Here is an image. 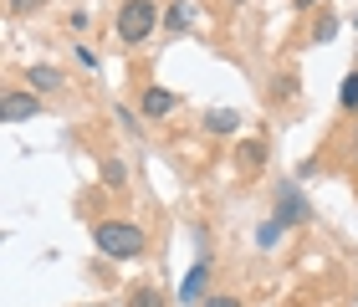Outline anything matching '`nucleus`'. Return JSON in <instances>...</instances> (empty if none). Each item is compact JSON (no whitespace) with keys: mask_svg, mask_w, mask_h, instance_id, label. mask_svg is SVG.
<instances>
[{"mask_svg":"<svg viewBox=\"0 0 358 307\" xmlns=\"http://www.w3.org/2000/svg\"><path fill=\"white\" fill-rule=\"evenodd\" d=\"M282 236H287V225H282V220H266L262 231H256V246H262V251H271V246H276Z\"/></svg>","mask_w":358,"mask_h":307,"instance_id":"9b49d317","label":"nucleus"},{"mask_svg":"<svg viewBox=\"0 0 358 307\" xmlns=\"http://www.w3.org/2000/svg\"><path fill=\"white\" fill-rule=\"evenodd\" d=\"M200 307H241V297H205Z\"/></svg>","mask_w":358,"mask_h":307,"instance_id":"a211bd4d","label":"nucleus"},{"mask_svg":"<svg viewBox=\"0 0 358 307\" xmlns=\"http://www.w3.org/2000/svg\"><path fill=\"white\" fill-rule=\"evenodd\" d=\"M103 180H108V185H123L128 169H123V164H103Z\"/></svg>","mask_w":358,"mask_h":307,"instance_id":"4468645a","label":"nucleus"},{"mask_svg":"<svg viewBox=\"0 0 358 307\" xmlns=\"http://www.w3.org/2000/svg\"><path fill=\"white\" fill-rule=\"evenodd\" d=\"M353 31H358V15H353Z\"/></svg>","mask_w":358,"mask_h":307,"instance_id":"aec40b11","label":"nucleus"},{"mask_svg":"<svg viewBox=\"0 0 358 307\" xmlns=\"http://www.w3.org/2000/svg\"><path fill=\"white\" fill-rule=\"evenodd\" d=\"M77 62H83V67L92 72V67H97V52H92V46H77Z\"/></svg>","mask_w":358,"mask_h":307,"instance_id":"f3484780","label":"nucleus"},{"mask_svg":"<svg viewBox=\"0 0 358 307\" xmlns=\"http://www.w3.org/2000/svg\"><path fill=\"white\" fill-rule=\"evenodd\" d=\"M128 307H164V292H159V287H134V292H128Z\"/></svg>","mask_w":358,"mask_h":307,"instance_id":"9d476101","label":"nucleus"},{"mask_svg":"<svg viewBox=\"0 0 358 307\" xmlns=\"http://www.w3.org/2000/svg\"><path fill=\"white\" fill-rule=\"evenodd\" d=\"M205 128H210V134H220V138L225 134H241V113L236 108H210L205 113Z\"/></svg>","mask_w":358,"mask_h":307,"instance_id":"6e6552de","label":"nucleus"},{"mask_svg":"<svg viewBox=\"0 0 358 307\" xmlns=\"http://www.w3.org/2000/svg\"><path fill=\"white\" fill-rule=\"evenodd\" d=\"M338 103H343L348 113H358V72L343 77V87H338Z\"/></svg>","mask_w":358,"mask_h":307,"instance_id":"f8f14e48","label":"nucleus"},{"mask_svg":"<svg viewBox=\"0 0 358 307\" xmlns=\"http://www.w3.org/2000/svg\"><path fill=\"white\" fill-rule=\"evenodd\" d=\"M297 6H317V0H297Z\"/></svg>","mask_w":358,"mask_h":307,"instance_id":"6ab92c4d","label":"nucleus"},{"mask_svg":"<svg viewBox=\"0 0 358 307\" xmlns=\"http://www.w3.org/2000/svg\"><path fill=\"white\" fill-rule=\"evenodd\" d=\"M241 154H246V164L256 169V164H262V159H266V149H262V143H246V149H241Z\"/></svg>","mask_w":358,"mask_h":307,"instance_id":"dca6fc26","label":"nucleus"},{"mask_svg":"<svg viewBox=\"0 0 358 307\" xmlns=\"http://www.w3.org/2000/svg\"><path fill=\"white\" fill-rule=\"evenodd\" d=\"M271 220H282L287 231H292V225H307V220H313V205H307V195H302L297 185H282V195H276V215H271Z\"/></svg>","mask_w":358,"mask_h":307,"instance_id":"7ed1b4c3","label":"nucleus"},{"mask_svg":"<svg viewBox=\"0 0 358 307\" xmlns=\"http://www.w3.org/2000/svg\"><path fill=\"white\" fill-rule=\"evenodd\" d=\"M205 287H210V262H205V256H200V262H194V266H189V277H185V282H179V302H185V307H194V302H200V297H205Z\"/></svg>","mask_w":358,"mask_h":307,"instance_id":"423d86ee","label":"nucleus"},{"mask_svg":"<svg viewBox=\"0 0 358 307\" xmlns=\"http://www.w3.org/2000/svg\"><path fill=\"white\" fill-rule=\"evenodd\" d=\"M159 26H164V15H159V6H154V0H123V6H118V15H113V31H118V41H123V46L149 41Z\"/></svg>","mask_w":358,"mask_h":307,"instance_id":"f257e3e1","label":"nucleus"},{"mask_svg":"<svg viewBox=\"0 0 358 307\" xmlns=\"http://www.w3.org/2000/svg\"><path fill=\"white\" fill-rule=\"evenodd\" d=\"M6 6H10L15 15H26V10H41V6H46V0H6Z\"/></svg>","mask_w":358,"mask_h":307,"instance_id":"2eb2a0df","label":"nucleus"},{"mask_svg":"<svg viewBox=\"0 0 358 307\" xmlns=\"http://www.w3.org/2000/svg\"><path fill=\"white\" fill-rule=\"evenodd\" d=\"M333 36H338V15H333V10H322V15H317V26H313V41H333Z\"/></svg>","mask_w":358,"mask_h":307,"instance_id":"ddd939ff","label":"nucleus"},{"mask_svg":"<svg viewBox=\"0 0 358 307\" xmlns=\"http://www.w3.org/2000/svg\"><path fill=\"white\" fill-rule=\"evenodd\" d=\"M174 108H179V98H174V92H164V87H149V92H143V103H138L143 118H169Z\"/></svg>","mask_w":358,"mask_h":307,"instance_id":"0eeeda50","label":"nucleus"},{"mask_svg":"<svg viewBox=\"0 0 358 307\" xmlns=\"http://www.w3.org/2000/svg\"><path fill=\"white\" fill-rule=\"evenodd\" d=\"M26 83H31V92H57V87H62V72L41 62V67H31V72H26Z\"/></svg>","mask_w":358,"mask_h":307,"instance_id":"1a4fd4ad","label":"nucleus"},{"mask_svg":"<svg viewBox=\"0 0 358 307\" xmlns=\"http://www.w3.org/2000/svg\"><path fill=\"white\" fill-rule=\"evenodd\" d=\"M194 21H200V0H174V6L164 10V31L169 36H185Z\"/></svg>","mask_w":358,"mask_h":307,"instance_id":"39448f33","label":"nucleus"},{"mask_svg":"<svg viewBox=\"0 0 358 307\" xmlns=\"http://www.w3.org/2000/svg\"><path fill=\"white\" fill-rule=\"evenodd\" d=\"M92 241H97L103 256H118V262H134V256H143V246H149L134 220H97Z\"/></svg>","mask_w":358,"mask_h":307,"instance_id":"f03ea898","label":"nucleus"},{"mask_svg":"<svg viewBox=\"0 0 358 307\" xmlns=\"http://www.w3.org/2000/svg\"><path fill=\"white\" fill-rule=\"evenodd\" d=\"M0 113H6V123H26V118H36V113H41V98L31 87H6Z\"/></svg>","mask_w":358,"mask_h":307,"instance_id":"20e7f679","label":"nucleus"}]
</instances>
